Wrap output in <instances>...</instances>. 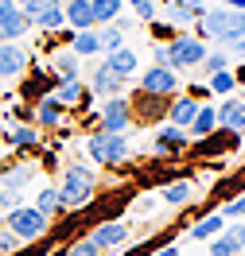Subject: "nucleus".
Instances as JSON below:
<instances>
[{
	"instance_id": "obj_32",
	"label": "nucleus",
	"mask_w": 245,
	"mask_h": 256,
	"mask_svg": "<svg viewBox=\"0 0 245 256\" xmlns=\"http://www.w3.org/2000/svg\"><path fill=\"white\" fill-rule=\"evenodd\" d=\"M198 66H206V74H218V70H229V54L226 50H206L202 54V62Z\"/></svg>"
},
{
	"instance_id": "obj_42",
	"label": "nucleus",
	"mask_w": 245,
	"mask_h": 256,
	"mask_svg": "<svg viewBox=\"0 0 245 256\" xmlns=\"http://www.w3.org/2000/svg\"><path fill=\"white\" fill-rule=\"evenodd\" d=\"M12 4H16V8H24V4H32V0H12Z\"/></svg>"
},
{
	"instance_id": "obj_23",
	"label": "nucleus",
	"mask_w": 245,
	"mask_h": 256,
	"mask_svg": "<svg viewBox=\"0 0 245 256\" xmlns=\"http://www.w3.org/2000/svg\"><path fill=\"white\" fill-rule=\"evenodd\" d=\"M70 54H74V58H94V54H101L98 32H74V39H70Z\"/></svg>"
},
{
	"instance_id": "obj_16",
	"label": "nucleus",
	"mask_w": 245,
	"mask_h": 256,
	"mask_svg": "<svg viewBox=\"0 0 245 256\" xmlns=\"http://www.w3.org/2000/svg\"><path fill=\"white\" fill-rule=\"evenodd\" d=\"M241 244H245V237H241V222H237L233 229H222L210 240V256H241Z\"/></svg>"
},
{
	"instance_id": "obj_19",
	"label": "nucleus",
	"mask_w": 245,
	"mask_h": 256,
	"mask_svg": "<svg viewBox=\"0 0 245 256\" xmlns=\"http://www.w3.org/2000/svg\"><path fill=\"white\" fill-rule=\"evenodd\" d=\"M63 105L55 101V97H39L35 101V120H39V128H59L63 124Z\"/></svg>"
},
{
	"instance_id": "obj_43",
	"label": "nucleus",
	"mask_w": 245,
	"mask_h": 256,
	"mask_svg": "<svg viewBox=\"0 0 245 256\" xmlns=\"http://www.w3.org/2000/svg\"><path fill=\"white\" fill-rule=\"evenodd\" d=\"M0 4H8V0H0Z\"/></svg>"
},
{
	"instance_id": "obj_4",
	"label": "nucleus",
	"mask_w": 245,
	"mask_h": 256,
	"mask_svg": "<svg viewBox=\"0 0 245 256\" xmlns=\"http://www.w3.org/2000/svg\"><path fill=\"white\" fill-rule=\"evenodd\" d=\"M4 229H8V233L20 240V244H32V240H43V237H47L51 222L43 218V214H35L32 206H16V210H8Z\"/></svg>"
},
{
	"instance_id": "obj_3",
	"label": "nucleus",
	"mask_w": 245,
	"mask_h": 256,
	"mask_svg": "<svg viewBox=\"0 0 245 256\" xmlns=\"http://www.w3.org/2000/svg\"><path fill=\"white\" fill-rule=\"evenodd\" d=\"M86 156L98 163V167H121V163L129 160V140L125 136H113V132H94L90 140H86Z\"/></svg>"
},
{
	"instance_id": "obj_2",
	"label": "nucleus",
	"mask_w": 245,
	"mask_h": 256,
	"mask_svg": "<svg viewBox=\"0 0 245 256\" xmlns=\"http://www.w3.org/2000/svg\"><path fill=\"white\" fill-rule=\"evenodd\" d=\"M94 171L90 167H82V163H70L63 171V182L55 186L59 190V206L63 210H86L90 206V198H94Z\"/></svg>"
},
{
	"instance_id": "obj_11",
	"label": "nucleus",
	"mask_w": 245,
	"mask_h": 256,
	"mask_svg": "<svg viewBox=\"0 0 245 256\" xmlns=\"http://www.w3.org/2000/svg\"><path fill=\"white\" fill-rule=\"evenodd\" d=\"M28 28H32V24L24 20V12H20L12 0L0 4V43H16V39H24Z\"/></svg>"
},
{
	"instance_id": "obj_14",
	"label": "nucleus",
	"mask_w": 245,
	"mask_h": 256,
	"mask_svg": "<svg viewBox=\"0 0 245 256\" xmlns=\"http://www.w3.org/2000/svg\"><path fill=\"white\" fill-rule=\"evenodd\" d=\"M63 24H70L74 32H94V12H90V0H66L63 4Z\"/></svg>"
},
{
	"instance_id": "obj_13",
	"label": "nucleus",
	"mask_w": 245,
	"mask_h": 256,
	"mask_svg": "<svg viewBox=\"0 0 245 256\" xmlns=\"http://www.w3.org/2000/svg\"><path fill=\"white\" fill-rule=\"evenodd\" d=\"M24 70H28V50L20 43H0V82L20 78Z\"/></svg>"
},
{
	"instance_id": "obj_28",
	"label": "nucleus",
	"mask_w": 245,
	"mask_h": 256,
	"mask_svg": "<svg viewBox=\"0 0 245 256\" xmlns=\"http://www.w3.org/2000/svg\"><path fill=\"white\" fill-rule=\"evenodd\" d=\"M214 128H218V120H214V105H198L195 120H191V128H187V136H210Z\"/></svg>"
},
{
	"instance_id": "obj_31",
	"label": "nucleus",
	"mask_w": 245,
	"mask_h": 256,
	"mask_svg": "<svg viewBox=\"0 0 245 256\" xmlns=\"http://www.w3.org/2000/svg\"><path fill=\"white\" fill-rule=\"evenodd\" d=\"M202 86H206L210 94H226V97H229L233 90H237V74H233V70H218V74H210Z\"/></svg>"
},
{
	"instance_id": "obj_5",
	"label": "nucleus",
	"mask_w": 245,
	"mask_h": 256,
	"mask_svg": "<svg viewBox=\"0 0 245 256\" xmlns=\"http://www.w3.org/2000/svg\"><path fill=\"white\" fill-rule=\"evenodd\" d=\"M163 50H167V70H191V66L202 62L206 43H202L198 35H175Z\"/></svg>"
},
{
	"instance_id": "obj_1",
	"label": "nucleus",
	"mask_w": 245,
	"mask_h": 256,
	"mask_svg": "<svg viewBox=\"0 0 245 256\" xmlns=\"http://www.w3.org/2000/svg\"><path fill=\"white\" fill-rule=\"evenodd\" d=\"M198 28V39H214V43H222L226 50H237L241 54V43H245V20L241 12H233V8H218V12H202L195 20Z\"/></svg>"
},
{
	"instance_id": "obj_27",
	"label": "nucleus",
	"mask_w": 245,
	"mask_h": 256,
	"mask_svg": "<svg viewBox=\"0 0 245 256\" xmlns=\"http://www.w3.org/2000/svg\"><path fill=\"white\" fill-rule=\"evenodd\" d=\"M98 47L105 50V54H113V50L125 47V32H121V24H101V32H98Z\"/></svg>"
},
{
	"instance_id": "obj_40",
	"label": "nucleus",
	"mask_w": 245,
	"mask_h": 256,
	"mask_svg": "<svg viewBox=\"0 0 245 256\" xmlns=\"http://www.w3.org/2000/svg\"><path fill=\"white\" fill-rule=\"evenodd\" d=\"M152 256H179V244H163V248H156Z\"/></svg>"
},
{
	"instance_id": "obj_21",
	"label": "nucleus",
	"mask_w": 245,
	"mask_h": 256,
	"mask_svg": "<svg viewBox=\"0 0 245 256\" xmlns=\"http://www.w3.org/2000/svg\"><path fill=\"white\" fill-rule=\"evenodd\" d=\"M160 198L167 202V206L179 210V206H187V202L195 198V186H191L187 178H179V182H163V186H160Z\"/></svg>"
},
{
	"instance_id": "obj_15",
	"label": "nucleus",
	"mask_w": 245,
	"mask_h": 256,
	"mask_svg": "<svg viewBox=\"0 0 245 256\" xmlns=\"http://www.w3.org/2000/svg\"><path fill=\"white\" fill-rule=\"evenodd\" d=\"M121 90H125V82H121L113 70H109V66L101 62L98 70H94V78H90V94L105 101V97H121Z\"/></svg>"
},
{
	"instance_id": "obj_26",
	"label": "nucleus",
	"mask_w": 245,
	"mask_h": 256,
	"mask_svg": "<svg viewBox=\"0 0 245 256\" xmlns=\"http://www.w3.org/2000/svg\"><path fill=\"white\" fill-rule=\"evenodd\" d=\"M51 70H55V86L74 82L78 78V58H74V54H55V58H51Z\"/></svg>"
},
{
	"instance_id": "obj_41",
	"label": "nucleus",
	"mask_w": 245,
	"mask_h": 256,
	"mask_svg": "<svg viewBox=\"0 0 245 256\" xmlns=\"http://www.w3.org/2000/svg\"><path fill=\"white\" fill-rule=\"evenodd\" d=\"M226 8H233V12H245V0H226Z\"/></svg>"
},
{
	"instance_id": "obj_10",
	"label": "nucleus",
	"mask_w": 245,
	"mask_h": 256,
	"mask_svg": "<svg viewBox=\"0 0 245 256\" xmlns=\"http://www.w3.org/2000/svg\"><path fill=\"white\" fill-rule=\"evenodd\" d=\"M214 120H218L222 132L241 136V132H245V101H241V97H226L222 105H214Z\"/></svg>"
},
{
	"instance_id": "obj_36",
	"label": "nucleus",
	"mask_w": 245,
	"mask_h": 256,
	"mask_svg": "<svg viewBox=\"0 0 245 256\" xmlns=\"http://www.w3.org/2000/svg\"><path fill=\"white\" fill-rule=\"evenodd\" d=\"M66 256H101V252H98V248H94L86 237H82V240H74V244L66 248Z\"/></svg>"
},
{
	"instance_id": "obj_22",
	"label": "nucleus",
	"mask_w": 245,
	"mask_h": 256,
	"mask_svg": "<svg viewBox=\"0 0 245 256\" xmlns=\"http://www.w3.org/2000/svg\"><path fill=\"white\" fill-rule=\"evenodd\" d=\"M35 178V167H8V171H0V190H16L24 194V186Z\"/></svg>"
},
{
	"instance_id": "obj_34",
	"label": "nucleus",
	"mask_w": 245,
	"mask_h": 256,
	"mask_svg": "<svg viewBox=\"0 0 245 256\" xmlns=\"http://www.w3.org/2000/svg\"><path fill=\"white\" fill-rule=\"evenodd\" d=\"M206 4H210V0H171V8H179V12H187V16H202V12H206Z\"/></svg>"
},
{
	"instance_id": "obj_24",
	"label": "nucleus",
	"mask_w": 245,
	"mask_h": 256,
	"mask_svg": "<svg viewBox=\"0 0 245 256\" xmlns=\"http://www.w3.org/2000/svg\"><path fill=\"white\" fill-rule=\"evenodd\" d=\"M4 140H8L12 148H24V152H28V148H39V128H32V124H12L8 132H4Z\"/></svg>"
},
{
	"instance_id": "obj_17",
	"label": "nucleus",
	"mask_w": 245,
	"mask_h": 256,
	"mask_svg": "<svg viewBox=\"0 0 245 256\" xmlns=\"http://www.w3.org/2000/svg\"><path fill=\"white\" fill-rule=\"evenodd\" d=\"M55 101L63 105V109H78V105H86L90 101V90L82 86V78H74V82H63V86H55Z\"/></svg>"
},
{
	"instance_id": "obj_9",
	"label": "nucleus",
	"mask_w": 245,
	"mask_h": 256,
	"mask_svg": "<svg viewBox=\"0 0 245 256\" xmlns=\"http://www.w3.org/2000/svg\"><path fill=\"white\" fill-rule=\"evenodd\" d=\"M129 237H132V229L125 222H101L86 240H90L98 252H117V248H125V244H129Z\"/></svg>"
},
{
	"instance_id": "obj_7",
	"label": "nucleus",
	"mask_w": 245,
	"mask_h": 256,
	"mask_svg": "<svg viewBox=\"0 0 245 256\" xmlns=\"http://www.w3.org/2000/svg\"><path fill=\"white\" fill-rule=\"evenodd\" d=\"M140 94L144 97H175L179 94V74L167 66H148L140 74Z\"/></svg>"
},
{
	"instance_id": "obj_37",
	"label": "nucleus",
	"mask_w": 245,
	"mask_h": 256,
	"mask_svg": "<svg viewBox=\"0 0 245 256\" xmlns=\"http://www.w3.org/2000/svg\"><path fill=\"white\" fill-rule=\"evenodd\" d=\"M20 248V240L12 237V233H8V229H4V225H0V256H8V252H16Z\"/></svg>"
},
{
	"instance_id": "obj_12",
	"label": "nucleus",
	"mask_w": 245,
	"mask_h": 256,
	"mask_svg": "<svg viewBox=\"0 0 245 256\" xmlns=\"http://www.w3.org/2000/svg\"><path fill=\"white\" fill-rule=\"evenodd\" d=\"M187 144H191V136H187L183 128H175V124H163L160 132L152 136L156 156H179V152H187Z\"/></svg>"
},
{
	"instance_id": "obj_33",
	"label": "nucleus",
	"mask_w": 245,
	"mask_h": 256,
	"mask_svg": "<svg viewBox=\"0 0 245 256\" xmlns=\"http://www.w3.org/2000/svg\"><path fill=\"white\" fill-rule=\"evenodd\" d=\"M218 218H222V222H241V218H245V198H241V194H237V198H229Z\"/></svg>"
},
{
	"instance_id": "obj_38",
	"label": "nucleus",
	"mask_w": 245,
	"mask_h": 256,
	"mask_svg": "<svg viewBox=\"0 0 245 256\" xmlns=\"http://www.w3.org/2000/svg\"><path fill=\"white\" fill-rule=\"evenodd\" d=\"M20 198H24V194H16V190H0V210H4V214H8V210H16V206H24V202H20Z\"/></svg>"
},
{
	"instance_id": "obj_20",
	"label": "nucleus",
	"mask_w": 245,
	"mask_h": 256,
	"mask_svg": "<svg viewBox=\"0 0 245 256\" xmlns=\"http://www.w3.org/2000/svg\"><path fill=\"white\" fill-rule=\"evenodd\" d=\"M105 66H109V70H113L117 78L125 82V78H132V74H136V66H140V58H136V54H132L129 47H121V50H113V54L105 58Z\"/></svg>"
},
{
	"instance_id": "obj_6",
	"label": "nucleus",
	"mask_w": 245,
	"mask_h": 256,
	"mask_svg": "<svg viewBox=\"0 0 245 256\" xmlns=\"http://www.w3.org/2000/svg\"><path fill=\"white\" fill-rule=\"evenodd\" d=\"M98 120L101 132H113V136H125V128L132 124V105L125 97H105L98 105Z\"/></svg>"
},
{
	"instance_id": "obj_39",
	"label": "nucleus",
	"mask_w": 245,
	"mask_h": 256,
	"mask_svg": "<svg viewBox=\"0 0 245 256\" xmlns=\"http://www.w3.org/2000/svg\"><path fill=\"white\" fill-rule=\"evenodd\" d=\"M167 20H171V28H187V24H195V16H187V12H179V8H171Z\"/></svg>"
},
{
	"instance_id": "obj_29",
	"label": "nucleus",
	"mask_w": 245,
	"mask_h": 256,
	"mask_svg": "<svg viewBox=\"0 0 245 256\" xmlns=\"http://www.w3.org/2000/svg\"><path fill=\"white\" fill-rule=\"evenodd\" d=\"M32 210H35V214H43V218H47V222H51V218H55V214L63 210V206H59V190H55V186H43V190L35 194Z\"/></svg>"
},
{
	"instance_id": "obj_35",
	"label": "nucleus",
	"mask_w": 245,
	"mask_h": 256,
	"mask_svg": "<svg viewBox=\"0 0 245 256\" xmlns=\"http://www.w3.org/2000/svg\"><path fill=\"white\" fill-rule=\"evenodd\" d=\"M129 4L140 20H156V0H129Z\"/></svg>"
},
{
	"instance_id": "obj_30",
	"label": "nucleus",
	"mask_w": 245,
	"mask_h": 256,
	"mask_svg": "<svg viewBox=\"0 0 245 256\" xmlns=\"http://www.w3.org/2000/svg\"><path fill=\"white\" fill-rule=\"evenodd\" d=\"M222 229H226V222H222L218 214H210V218H198L195 229H191V240H214Z\"/></svg>"
},
{
	"instance_id": "obj_25",
	"label": "nucleus",
	"mask_w": 245,
	"mask_h": 256,
	"mask_svg": "<svg viewBox=\"0 0 245 256\" xmlns=\"http://www.w3.org/2000/svg\"><path fill=\"white\" fill-rule=\"evenodd\" d=\"M125 8V0H90V12H94V24H117Z\"/></svg>"
},
{
	"instance_id": "obj_8",
	"label": "nucleus",
	"mask_w": 245,
	"mask_h": 256,
	"mask_svg": "<svg viewBox=\"0 0 245 256\" xmlns=\"http://www.w3.org/2000/svg\"><path fill=\"white\" fill-rule=\"evenodd\" d=\"M20 12H24L28 24H35V28H43V32H51V35L63 28V0H32V4H24Z\"/></svg>"
},
{
	"instance_id": "obj_18",
	"label": "nucleus",
	"mask_w": 245,
	"mask_h": 256,
	"mask_svg": "<svg viewBox=\"0 0 245 256\" xmlns=\"http://www.w3.org/2000/svg\"><path fill=\"white\" fill-rule=\"evenodd\" d=\"M195 112H198V101L195 97H175V105L167 109V124H175V128H191V120H195Z\"/></svg>"
}]
</instances>
